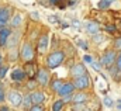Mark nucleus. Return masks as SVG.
Listing matches in <instances>:
<instances>
[{"mask_svg": "<svg viewBox=\"0 0 121 111\" xmlns=\"http://www.w3.org/2000/svg\"><path fill=\"white\" fill-rule=\"evenodd\" d=\"M114 47H116L117 49H121V38H117V39L114 41Z\"/></svg>", "mask_w": 121, "mask_h": 111, "instance_id": "5701e85b", "label": "nucleus"}, {"mask_svg": "<svg viewBox=\"0 0 121 111\" xmlns=\"http://www.w3.org/2000/svg\"><path fill=\"white\" fill-rule=\"evenodd\" d=\"M70 97H72V94H68V96H65V97H63V101H70Z\"/></svg>", "mask_w": 121, "mask_h": 111, "instance_id": "7c9ffc66", "label": "nucleus"}, {"mask_svg": "<svg viewBox=\"0 0 121 111\" xmlns=\"http://www.w3.org/2000/svg\"><path fill=\"white\" fill-rule=\"evenodd\" d=\"M0 60H1V55H0Z\"/></svg>", "mask_w": 121, "mask_h": 111, "instance_id": "c9c22d12", "label": "nucleus"}, {"mask_svg": "<svg viewBox=\"0 0 121 111\" xmlns=\"http://www.w3.org/2000/svg\"><path fill=\"white\" fill-rule=\"evenodd\" d=\"M49 1H51V3H52V4H56V3H58V1H59V0H49Z\"/></svg>", "mask_w": 121, "mask_h": 111, "instance_id": "f704fd0d", "label": "nucleus"}, {"mask_svg": "<svg viewBox=\"0 0 121 111\" xmlns=\"http://www.w3.org/2000/svg\"><path fill=\"white\" fill-rule=\"evenodd\" d=\"M110 4H111V3H110L108 0H101V1L99 3V7H100V9H106V7H108Z\"/></svg>", "mask_w": 121, "mask_h": 111, "instance_id": "412c9836", "label": "nucleus"}, {"mask_svg": "<svg viewBox=\"0 0 121 111\" xmlns=\"http://www.w3.org/2000/svg\"><path fill=\"white\" fill-rule=\"evenodd\" d=\"M79 47H82V48H85V49L87 48V45H86V42H85V41H79Z\"/></svg>", "mask_w": 121, "mask_h": 111, "instance_id": "bb28decb", "label": "nucleus"}, {"mask_svg": "<svg viewBox=\"0 0 121 111\" xmlns=\"http://www.w3.org/2000/svg\"><path fill=\"white\" fill-rule=\"evenodd\" d=\"M0 111H10V110H9V107H1Z\"/></svg>", "mask_w": 121, "mask_h": 111, "instance_id": "72a5a7b5", "label": "nucleus"}, {"mask_svg": "<svg viewBox=\"0 0 121 111\" xmlns=\"http://www.w3.org/2000/svg\"><path fill=\"white\" fill-rule=\"evenodd\" d=\"M73 89H75V84H73V83H65L58 93H59L62 97H65V96H68V94H72Z\"/></svg>", "mask_w": 121, "mask_h": 111, "instance_id": "0eeeda50", "label": "nucleus"}, {"mask_svg": "<svg viewBox=\"0 0 121 111\" xmlns=\"http://www.w3.org/2000/svg\"><path fill=\"white\" fill-rule=\"evenodd\" d=\"M75 87L76 89H86L87 86H89V77L86 76V75H83V76H80V77H76V80H75Z\"/></svg>", "mask_w": 121, "mask_h": 111, "instance_id": "20e7f679", "label": "nucleus"}, {"mask_svg": "<svg viewBox=\"0 0 121 111\" xmlns=\"http://www.w3.org/2000/svg\"><path fill=\"white\" fill-rule=\"evenodd\" d=\"M62 107H63V101L58 100V101H55V103H54L52 111H60V110H62Z\"/></svg>", "mask_w": 121, "mask_h": 111, "instance_id": "6ab92c4d", "label": "nucleus"}, {"mask_svg": "<svg viewBox=\"0 0 121 111\" xmlns=\"http://www.w3.org/2000/svg\"><path fill=\"white\" fill-rule=\"evenodd\" d=\"M99 24L97 23H94V21H89L87 24H86V31L89 32V34H97L99 32Z\"/></svg>", "mask_w": 121, "mask_h": 111, "instance_id": "9d476101", "label": "nucleus"}, {"mask_svg": "<svg viewBox=\"0 0 121 111\" xmlns=\"http://www.w3.org/2000/svg\"><path fill=\"white\" fill-rule=\"evenodd\" d=\"M104 104H106L107 107H111V106H113V101H111V98L106 97V98H104Z\"/></svg>", "mask_w": 121, "mask_h": 111, "instance_id": "b1692460", "label": "nucleus"}, {"mask_svg": "<svg viewBox=\"0 0 121 111\" xmlns=\"http://www.w3.org/2000/svg\"><path fill=\"white\" fill-rule=\"evenodd\" d=\"M63 59H65V54L62 51H56V52H54V54H51V55L48 56V66L51 69H55V68L59 66L60 62Z\"/></svg>", "mask_w": 121, "mask_h": 111, "instance_id": "f257e3e1", "label": "nucleus"}, {"mask_svg": "<svg viewBox=\"0 0 121 111\" xmlns=\"http://www.w3.org/2000/svg\"><path fill=\"white\" fill-rule=\"evenodd\" d=\"M85 60H86V62H90V63L93 62V59H91L90 56H85Z\"/></svg>", "mask_w": 121, "mask_h": 111, "instance_id": "2f4dec72", "label": "nucleus"}, {"mask_svg": "<svg viewBox=\"0 0 121 111\" xmlns=\"http://www.w3.org/2000/svg\"><path fill=\"white\" fill-rule=\"evenodd\" d=\"M23 103H24V107H26V110H31V108H32V107H31V104H32L31 96H26V97H24V100H23Z\"/></svg>", "mask_w": 121, "mask_h": 111, "instance_id": "f3484780", "label": "nucleus"}, {"mask_svg": "<svg viewBox=\"0 0 121 111\" xmlns=\"http://www.w3.org/2000/svg\"><path fill=\"white\" fill-rule=\"evenodd\" d=\"M24 77H26V75H24V72H23V70H20V69H16V70L13 72V80L21 82Z\"/></svg>", "mask_w": 121, "mask_h": 111, "instance_id": "2eb2a0df", "label": "nucleus"}, {"mask_svg": "<svg viewBox=\"0 0 121 111\" xmlns=\"http://www.w3.org/2000/svg\"><path fill=\"white\" fill-rule=\"evenodd\" d=\"M117 66H118V70H121V55L118 56V59H117Z\"/></svg>", "mask_w": 121, "mask_h": 111, "instance_id": "cd10ccee", "label": "nucleus"}, {"mask_svg": "<svg viewBox=\"0 0 121 111\" xmlns=\"http://www.w3.org/2000/svg\"><path fill=\"white\" fill-rule=\"evenodd\" d=\"M48 72L47 70H44V69H41V70H38V82L41 84H47L48 83Z\"/></svg>", "mask_w": 121, "mask_h": 111, "instance_id": "9b49d317", "label": "nucleus"}, {"mask_svg": "<svg viewBox=\"0 0 121 111\" xmlns=\"http://www.w3.org/2000/svg\"><path fill=\"white\" fill-rule=\"evenodd\" d=\"M62 86H63V84H62L60 80H55V82L52 83V89H54L55 91H59L60 89H62Z\"/></svg>", "mask_w": 121, "mask_h": 111, "instance_id": "aec40b11", "label": "nucleus"}, {"mask_svg": "<svg viewBox=\"0 0 121 111\" xmlns=\"http://www.w3.org/2000/svg\"><path fill=\"white\" fill-rule=\"evenodd\" d=\"M106 30L107 31H114V27L113 26H108V27H106Z\"/></svg>", "mask_w": 121, "mask_h": 111, "instance_id": "473e14b6", "label": "nucleus"}, {"mask_svg": "<svg viewBox=\"0 0 121 111\" xmlns=\"http://www.w3.org/2000/svg\"><path fill=\"white\" fill-rule=\"evenodd\" d=\"M30 111H44V108L41 106H32V108Z\"/></svg>", "mask_w": 121, "mask_h": 111, "instance_id": "393cba45", "label": "nucleus"}, {"mask_svg": "<svg viewBox=\"0 0 121 111\" xmlns=\"http://www.w3.org/2000/svg\"><path fill=\"white\" fill-rule=\"evenodd\" d=\"M7 70H9V68H7V66H1V68H0V79H3V77L6 76Z\"/></svg>", "mask_w": 121, "mask_h": 111, "instance_id": "4be33fe9", "label": "nucleus"}, {"mask_svg": "<svg viewBox=\"0 0 121 111\" xmlns=\"http://www.w3.org/2000/svg\"><path fill=\"white\" fill-rule=\"evenodd\" d=\"M20 24H21V16H14L13 20H11V26L13 27H17Z\"/></svg>", "mask_w": 121, "mask_h": 111, "instance_id": "a211bd4d", "label": "nucleus"}, {"mask_svg": "<svg viewBox=\"0 0 121 111\" xmlns=\"http://www.w3.org/2000/svg\"><path fill=\"white\" fill-rule=\"evenodd\" d=\"M72 75L76 76V77H80L85 75V66L83 65H76L73 69H72Z\"/></svg>", "mask_w": 121, "mask_h": 111, "instance_id": "f8f14e48", "label": "nucleus"}, {"mask_svg": "<svg viewBox=\"0 0 121 111\" xmlns=\"http://www.w3.org/2000/svg\"><path fill=\"white\" fill-rule=\"evenodd\" d=\"M47 47H48V37H47V35H42V37L39 38V42H38V49H39L41 52H44V51L47 49Z\"/></svg>", "mask_w": 121, "mask_h": 111, "instance_id": "ddd939ff", "label": "nucleus"}, {"mask_svg": "<svg viewBox=\"0 0 121 111\" xmlns=\"http://www.w3.org/2000/svg\"><path fill=\"white\" fill-rule=\"evenodd\" d=\"M72 100H73L75 103H85V101L87 100V96L83 94V93H79V94H75V96L72 97Z\"/></svg>", "mask_w": 121, "mask_h": 111, "instance_id": "dca6fc26", "label": "nucleus"}, {"mask_svg": "<svg viewBox=\"0 0 121 111\" xmlns=\"http://www.w3.org/2000/svg\"><path fill=\"white\" fill-rule=\"evenodd\" d=\"M31 100H32V104L34 106H41V103L44 101V94L41 93V91H34V93H31Z\"/></svg>", "mask_w": 121, "mask_h": 111, "instance_id": "423d86ee", "label": "nucleus"}, {"mask_svg": "<svg viewBox=\"0 0 121 111\" xmlns=\"http://www.w3.org/2000/svg\"><path fill=\"white\" fill-rule=\"evenodd\" d=\"M9 100H10V103L14 106V107H18L21 103H23V97L20 96V93H17V91H11L10 94H9Z\"/></svg>", "mask_w": 121, "mask_h": 111, "instance_id": "7ed1b4c3", "label": "nucleus"}, {"mask_svg": "<svg viewBox=\"0 0 121 111\" xmlns=\"http://www.w3.org/2000/svg\"><path fill=\"white\" fill-rule=\"evenodd\" d=\"M48 20H49L51 23H56V20H58V18H56V17H54V16H51V17H49Z\"/></svg>", "mask_w": 121, "mask_h": 111, "instance_id": "c756f323", "label": "nucleus"}, {"mask_svg": "<svg viewBox=\"0 0 121 111\" xmlns=\"http://www.w3.org/2000/svg\"><path fill=\"white\" fill-rule=\"evenodd\" d=\"M9 37H10V30H9V28H1V30H0V45H1V47L6 45Z\"/></svg>", "mask_w": 121, "mask_h": 111, "instance_id": "1a4fd4ad", "label": "nucleus"}, {"mask_svg": "<svg viewBox=\"0 0 121 111\" xmlns=\"http://www.w3.org/2000/svg\"><path fill=\"white\" fill-rule=\"evenodd\" d=\"M114 59H116V54H114L113 51H108V52H106L104 55L101 56L100 63H101L103 66H110V65L114 62Z\"/></svg>", "mask_w": 121, "mask_h": 111, "instance_id": "f03ea898", "label": "nucleus"}, {"mask_svg": "<svg viewBox=\"0 0 121 111\" xmlns=\"http://www.w3.org/2000/svg\"><path fill=\"white\" fill-rule=\"evenodd\" d=\"M7 21H9V10L1 9L0 10V26H4Z\"/></svg>", "mask_w": 121, "mask_h": 111, "instance_id": "4468645a", "label": "nucleus"}, {"mask_svg": "<svg viewBox=\"0 0 121 111\" xmlns=\"http://www.w3.org/2000/svg\"><path fill=\"white\" fill-rule=\"evenodd\" d=\"M91 68L96 69V70H100V63H97V62H91Z\"/></svg>", "mask_w": 121, "mask_h": 111, "instance_id": "a878e982", "label": "nucleus"}, {"mask_svg": "<svg viewBox=\"0 0 121 111\" xmlns=\"http://www.w3.org/2000/svg\"><path fill=\"white\" fill-rule=\"evenodd\" d=\"M21 55L24 58V60H31V59H32L34 52H32V47H31L30 44H24L23 51H21Z\"/></svg>", "mask_w": 121, "mask_h": 111, "instance_id": "39448f33", "label": "nucleus"}, {"mask_svg": "<svg viewBox=\"0 0 121 111\" xmlns=\"http://www.w3.org/2000/svg\"><path fill=\"white\" fill-rule=\"evenodd\" d=\"M0 30H1V26H0Z\"/></svg>", "mask_w": 121, "mask_h": 111, "instance_id": "e433bc0d", "label": "nucleus"}, {"mask_svg": "<svg viewBox=\"0 0 121 111\" xmlns=\"http://www.w3.org/2000/svg\"><path fill=\"white\" fill-rule=\"evenodd\" d=\"M26 70H27V76L30 79H34L35 76H38V70H37V66L34 63H27L26 65Z\"/></svg>", "mask_w": 121, "mask_h": 111, "instance_id": "6e6552de", "label": "nucleus"}, {"mask_svg": "<svg viewBox=\"0 0 121 111\" xmlns=\"http://www.w3.org/2000/svg\"><path fill=\"white\" fill-rule=\"evenodd\" d=\"M4 100V93H3V90H1V87H0V103Z\"/></svg>", "mask_w": 121, "mask_h": 111, "instance_id": "c85d7f7f", "label": "nucleus"}]
</instances>
